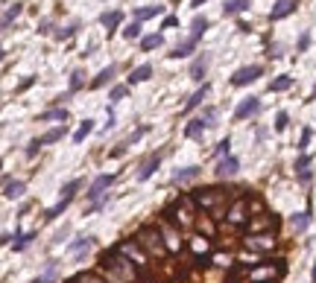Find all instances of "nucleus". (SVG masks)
Returning a JSON list of instances; mask_svg holds the SVG:
<instances>
[{"label":"nucleus","mask_w":316,"mask_h":283,"mask_svg":"<svg viewBox=\"0 0 316 283\" xmlns=\"http://www.w3.org/2000/svg\"><path fill=\"white\" fill-rule=\"evenodd\" d=\"M100 271L108 274L111 283H143V274H147V271H140L129 257H123L117 248L105 251L103 257H100Z\"/></svg>","instance_id":"1"},{"label":"nucleus","mask_w":316,"mask_h":283,"mask_svg":"<svg viewBox=\"0 0 316 283\" xmlns=\"http://www.w3.org/2000/svg\"><path fill=\"white\" fill-rule=\"evenodd\" d=\"M164 219H170L176 228H190V225H196V216H199V207H196V199H193V193H182L179 199L161 213Z\"/></svg>","instance_id":"2"},{"label":"nucleus","mask_w":316,"mask_h":283,"mask_svg":"<svg viewBox=\"0 0 316 283\" xmlns=\"http://www.w3.org/2000/svg\"><path fill=\"white\" fill-rule=\"evenodd\" d=\"M135 239L140 242V248H143L150 257H167V254H170V248H167V242H164L158 225H143L138 234H135Z\"/></svg>","instance_id":"3"},{"label":"nucleus","mask_w":316,"mask_h":283,"mask_svg":"<svg viewBox=\"0 0 316 283\" xmlns=\"http://www.w3.org/2000/svg\"><path fill=\"white\" fill-rule=\"evenodd\" d=\"M193 199H196V207L202 213H220L225 204H228V190L222 187H202L193 193Z\"/></svg>","instance_id":"4"},{"label":"nucleus","mask_w":316,"mask_h":283,"mask_svg":"<svg viewBox=\"0 0 316 283\" xmlns=\"http://www.w3.org/2000/svg\"><path fill=\"white\" fill-rule=\"evenodd\" d=\"M117 251H120L123 257L132 260V263H135V266H138L140 271H147V269H150V254H147V251L140 248L138 239H123V242L117 245Z\"/></svg>","instance_id":"5"},{"label":"nucleus","mask_w":316,"mask_h":283,"mask_svg":"<svg viewBox=\"0 0 316 283\" xmlns=\"http://www.w3.org/2000/svg\"><path fill=\"white\" fill-rule=\"evenodd\" d=\"M225 219H228V225H249V199L246 196H240V199H234L232 204H228V210H225Z\"/></svg>","instance_id":"6"},{"label":"nucleus","mask_w":316,"mask_h":283,"mask_svg":"<svg viewBox=\"0 0 316 283\" xmlns=\"http://www.w3.org/2000/svg\"><path fill=\"white\" fill-rule=\"evenodd\" d=\"M158 231H161L164 242H167L170 251H179V248L185 245V242H182V234H179V228H176L170 219H164V216H161V219H158Z\"/></svg>","instance_id":"7"},{"label":"nucleus","mask_w":316,"mask_h":283,"mask_svg":"<svg viewBox=\"0 0 316 283\" xmlns=\"http://www.w3.org/2000/svg\"><path fill=\"white\" fill-rule=\"evenodd\" d=\"M243 242H246L249 251H255V254H267V251L275 248V236H272V234H249Z\"/></svg>","instance_id":"8"},{"label":"nucleus","mask_w":316,"mask_h":283,"mask_svg":"<svg viewBox=\"0 0 316 283\" xmlns=\"http://www.w3.org/2000/svg\"><path fill=\"white\" fill-rule=\"evenodd\" d=\"M261 73H264V67H261V64H246V67H240V70H234L232 85H234V88H243V85L255 82Z\"/></svg>","instance_id":"9"},{"label":"nucleus","mask_w":316,"mask_h":283,"mask_svg":"<svg viewBox=\"0 0 316 283\" xmlns=\"http://www.w3.org/2000/svg\"><path fill=\"white\" fill-rule=\"evenodd\" d=\"M272 228H275V219L269 213H257L249 222V234H272Z\"/></svg>","instance_id":"10"},{"label":"nucleus","mask_w":316,"mask_h":283,"mask_svg":"<svg viewBox=\"0 0 316 283\" xmlns=\"http://www.w3.org/2000/svg\"><path fill=\"white\" fill-rule=\"evenodd\" d=\"M111 184H114V175H111V172L97 175V178L91 181V187H88V193H85V196H88V199H100V196H103V190H108Z\"/></svg>","instance_id":"11"},{"label":"nucleus","mask_w":316,"mask_h":283,"mask_svg":"<svg viewBox=\"0 0 316 283\" xmlns=\"http://www.w3.org/2000/svg\"><path fill=\"white\" fill-rule=\"evenodd\" d=\"M208 64H211V53H199L196 59H193V64H190V73L187 76L193 82H202V76L208 73Z\"/></svg>","instance_id":"12"},{"label":"nucleus","mask_w":316,"mask_h":283,"mask_svg":"<svg viewBox=\"0 0 316 283\" xmlns=\"http://www.w3.org/2000/svg\"><path fill=\"white\" fill-rule=\"evenodd\" d=\"M257 111H261V99H257V96H249V99H243L240 105L234 108V120H246V117H255Z\"/></svg>","instance_id":"13"},{"label":"nucleus","mask_w":316,"mask_h":283,"mask_svg":"<svg viewBox=\"0 0 316 283\" xmlns=\"http://www.w3.org/2000/svg\"><path fill=\"white\" fill-rule=\"evenodd\" d=\"M240 172V161L234 158V155H225V158H220L217 161V175L220 178H232Z\"/></svg>","instance_id":"14"},{"label":"nucleus","mask_w":316,"mask_h":283,"mask_svg":"<svg viewBox=\"0 0 316 283\" xmlns=\"http://www.w3.org/2000/svg\"><path fill=\"white\" fill-rule=\"evenodd\" d=\"M196 44L199 41L190 36V38H185V41H179V44L173 47V53H167V56H170V59H185V56H190V53L196 50Z\"/></svg>","instance_id":"15"},{"label":"nucleus","mask_w":316,"mask_h":283,"mask_svg":"<svg viewBox=\"0 0 316 283\" xmlns=\"http://www.w3.org/2000/svg\"><path fill=\"white\" fill-rule=\"evenodd\" d=\"M293 12H296V0H278L272 6V12H269V21H281V18H287Z\"/></svg>","instance_id":"16"},{"label":"nucleus","mask_w":316,"mask_h":283,"mask_svg":"<svg viewBox=\"0 0 316 283\" xmlns=\"http://www.w3.org/2000/svg\"><path fill=\"white\" fill-rule=\"evenodd\" d=\"M158 164H161V155H147L143 164H140V169H138V181H147V178L158 169Z\"/></svg>","instance_id":"17"},{"label":"nucleus","mask_w":316,"mask_h":283,"mask_svg":"<svg viewBox=\"0 0 316 283\" xmlns=\"http://www.w3.org/2000/svg\"><path fill=\"white\" fill-rule=\"evenodd\" d=\"M196 228L202 236H208V239H214L217 236V225H214V216H208V213H199L196 216Z\"/></svg>","instance_id":"18"},{"label":"nucleus","mask_w":316,"mask_h":283,"mask_svg":"<svg viewBox=\"0 0 316 283\" xmlns=\"http://www.w3.org/2000/svg\"><path fill=\"white\" fill-rule=\"evenodd\" d=\"M23 190H26V184H23V181H12L9 175L3 178V196H6V199H21Z\"/></svg>","instance_id":"19"},{"label":"nucleus","mask_w":316,"mask_h":283,"mask_svg":"<svg viewBox=\"0 0 316 283\" xmlns=\"http://www.w3.org/2000/svg\"><path fill=\"white\" fill-rule=\"evenodd\" d=\"M100 24H103L105 29H108V36H111L117 26L123 24V12H120V9H114V12H103L100 15Z\"/></svg>","instance_id":"20"},{"label":"nucleus","mask_w":316,"mask_h":283,"mask_svg":"<svg viewBox=\"0 0 316 283\" xmlns=\"http://www.w3.org/2000/svg\"><path fill=\"white\" fill-rule=\"evenodd\" d=\"M249 6H252V0H225V3H222V15H225V18H232V15L246 12Z\"/></svg>","instance_id":"21"},{"label":"nucleus","mask_w":316,"mask_h":283,"mask_svg":"<svg viewBox=\"0 0 316 283\" xmlns=\"http://www.w3.org/2000/svg\"><path fill=\"white\" fill-rule=\"evenodd\" d=\"M199 175H202L199 166H185V169H176L173 184H187V181H193V178H199Z\"/></svg>","instance_id":"22"},{"label":"nucleus","mask_w":316,"mask_h":283,"mask_svg":"<svg viewBox=\"0 0 316 283\" xmlns=\"http://www.w3.org/2000/svg\"><path fill=\"white\" fill-rule=\"evenodd\" d=\"M208 129V126H205V123H202V120H187V126H185V137L187 140H199V137H202V131Z\"/></svg>","instance_id":"23"},{"label":"nucleus","mask_w":316,"mask_h":283,"mask_svg":"<svg viewBox=\"0 0 316 283\" xmlns=\"http://www.w3.org/2000/svg\"><path fill=\"white\" fill-rule=\"evenodd\" d=\"M155 15H164V6H138V9L132 12V18H135V21H150Z\"/></svg>","instance_id":"24"},{"label":"nucleus","mask_w":316,"mask_h":283,"mask_svg":"<svg viewBox=\"0 0 316 283\" xmlns=\"http://www.w3.org/2000/svg\"><path fill=\"white\" fill-rule=\"evenodd\" d=\"M208 94H211V85H208V82H202V88H199L196 94H193V96H190V99L185 102V111H193L196 105H202V99H205Z\"/></svg>","instance_id":"25"},{"label":"nucleus","mask_w":316,"mask_h":283,"mask_svg":"<svg viewBox=\"0 0 316 283\" xmlns=\"http://www.w3.org/2000/svg\"><path fill=\"white\" fill-rule=\"evenodd\" d=\"M208 26H211V21H208V18H205V15H196V18H193V24H190V29H193L190 36H193V38L199 41V38H202L205 32H208Z\"/></svg>","instance_id":"26"},{"label":"nucleus","mask_w":316,"mask_h":283,"mask_svg":"<svg viewBox=\"0 0 316 283\" xmlns=\"http://www.w3.org/2000/svg\"><path fill=\"white\" fill-rule=\"evenodd\" d=\"M150 76H152V64H140V67H135V70H132L129 85H140V82H147Z\"/></svg>","instance_id":"27"},{"label":"nucleus","mask_w":316,"mask_h":283,"mask_svg":"<svg viewBox=\"0 0 316 283\" xmlns=\"http://www.w3.org/2000/svg\"><path fill=\"white\" fill-rule=\"evenodd\" d=\"M158 47H164V36H161V32L140 38V50H143V53H150V50H158Z\"/></svg>","instance_id":"28"},{"label":"nucleus","mask_w":316,"mask_h":283,"mask_svg":"<svg viewBox=\"0 0 316 283\" xmlns=\"http://www.w3.org/2000/svg\"><path fill=\"white\" fill-rule=\"evenodd\" d=\"M62 137H65V126H56V129L44 131V134L38 137V146H47V143H59Z\"/></svg>","instance_id":"29"},{"label":"nucleus","mask_w":316,"mask_h":283,"mask_svg":"<svg viewBox=\"0 0 316 283\" xmlns=\"http://www.w3.org/2000/svg\"><path fill=\"white\" fill-rule=\"evenodd\" d=\"M47 120H59V123L65 126L68 111H65V108H50V111H41V114H38V123H47Z\"/></svg>","instance_id":"30"},{"label":"nucleus","mask_w":316,"mask_h":283,"mask_svg":"<svg viewBox=\"0 0 316 283\" xmlns=\"http://www.w3.org/2000/svg\"><path fill=\"white\" fill-rule=\"evenodd\" d=\"M114 73H117V64H108L105 70H100V76L91 82V88H94V91H97V88H103L105 82H111V79H114Z\"/></svg>","instance_id":"31"},{"label":"nucleus","mask_w":316,"mask_h":283,"mask_svg":"<svg viewBox=\"0 0 316 283\" xmlns=\"http://www.w3.org/2000/svg\"><path fill=\"white\" fill-rule=\"evenodd\" d=\"M290 225H293V231H307V225H310V210H302V213H296L290 219Z\"/></svg>","instance_id":"32"},{"label":"nucleus","mask_w":316,"mask_h":283,"mask_svg":"<svg viewBox=\"0 0 316 283\" xmlns=\"http://www.w3.org/2000/svg\"><path fill=\"white\" fill-rule=\"evenodd\" d=\"M68 204H70V199H59L56 204H53V207H50V210L44 213V219H47V222H53V219H59L62 213L68 210Z\"/></svg>","instance_id":"33"},{"label":"nucleus","mask_w":316,"mask_h":283,"mask_svg":"<svg viewBox=\"0 0 316 283\" xmlns=\"http://www.w3.org/2000/svg\"><path fill=\"white\" fill-rule=\"evenodd\" d=\"M68 283H108V280H103L97 271H79L76 277H70Z\"/></svg>","instance_id":"34"},{"label":"nucleus","mask_w":316,"mask_h":283,"mask_svg":"<svg viewBox=\"0 0 316 283\" xmlns=\"http://www.w3.org/2000/svg\"><path fill=\"white\" fill-rule=\"evenodd\" d=\"M91 131H94V120H82L79 129L73 131V143H82L85 137H88V134H91Z\"/></svg>","instance_id":"35"},{"label":"nucleus","mask_w":316,"mask_h":283,"mask_svg":"<svg viewBox=\"0 0 316 283\" xmlns=\"http://www.w3.org/2000/svg\"><path fill=\"white\" fill-rule=\"evenodd\" d=\"M91 245H94L91 236H82V239H76V242H70L68 251H70V254H85V251H88Z\"/></svg>","instance_id":"36"},{"label":"nucleus","mask_w":316,"mask_h":283,"mask_svg":"<svg viewBox=\"0 0 316 283\" xmlns=\"http://www.w3.org/2000/svg\"><path fill=\"white\" fill-rule=\"evenodd\" d=\"M21 12H23V6H21V3L9 6V9H6V15H3V29H9V26H12V21H15V18H18Z\"/></svg>","instance_id":"37"},{"label":"nucleus","mask_w":316,"mask_h":283,"mask_svg":"<svg viewBox=\"0 0 316 283\" xmlns=\"http://www.w3.org/2000/svg\"><path fill=\"white\" fill-rule=\"evenodd\" d=\"M33 239H35L33 231H30V234H15V242H12V248H15V251H23V248L30 245Z\"/></svg>","instance_id":"38"},{"label":"nucleus","mask_w":316,"mask_h":283,"mask_svg":"<svg viewBox=\"0 0 316 283\" xmlns=\"http://www.w3.org/2000/svg\"><path fill=\"white\" fill-rule=\"evenodd\" d=\"M82 88H85V73L73 70L70 73V94H76V91H82Z\"/></svg>","instance_id":"39"},{"label":"nucleus","mask_w":316,"mask_h":283,"mask_svg":"<svg viewBox=\"0 0 316 283\" xmlns=\"http://www.w3.org/2000/svg\"><path fill=\"white\" fill-rule=\"evenodd\" d=\"M290 85H293L290 76H278V79H272V82H269V94H275V91H287Z\"/></svg>","instance_id":"40"},{"label":"nucleus","mask_w":316,"mask_h":283,"mask_svg":"<svg viewBox=\"0 0 316 283\" xmlns=\"http://www.w3.org/2000/svg\"><path fill=\"white\" fill-rule=\"evenodd\" d=\"M190 248H193V254L208 251V236H193V239H190Z\"/></svg>","instance_id":"41"},{"label":"nucleus","mask_w":316,"mask_h":283,"mask_svg":"<svg viewBox=\"0 0 316 283\" xmlns=\"http://www.w3.org/2000/svg\"><path fill=\"white\" fill-rule=\"evenodd\" d=\"M199 120H202V123H205V126H217V123H214V120H217V108H202V114H199Z\"/></svg>","instance_id":"42"},{"label":"nucleus","mask_w":316,"mask_h":283,"mask_svg":"<svg viewBox=\"0 0 316 283\" xmlns=\"http://www.w3.org/2000/svg\"><path fill=\"white\" fill-rule=\"evenodd\" d=\"M126 94H129V85H114V88H111V94H108V99H111V102H120Z\"/></svg>","instance_id":"43"},{"label":"nucleus","mask_w":316,"mask_h":283,"mask_svg":"<svg viewBox=\"0 0 316 283\" xmlns=\"http://www.w3.org/2000/svg\"><path fill=\"white\" fill-rule=\"evenodd\" d=\"M138 36H140V21H132V24L123 29V38H126V41H132V38H138Z\"/></svg>","instance_id":"44"},{"label":"nucleus","mask_w":316,"mask_h":283,"mask_svg":"<svg viewBox=\"0 0 316 283\" xmlns=\"http://www.w3.org/2000/svg\"><path fill=\"white\" fill-rule=\"evenodd\" d=\"M287 120H290V117H287V111H278V114H275V131L287 129Z\"/></svg>","instance_id":"45"},{"label":"nucleus","mask_w":316,"mask_h":283,"mask_svg":"<svg viewBox=\"0 0 316 283\" xmlns=\"http://www.w3.org/2000/svg\"><path fill=\"white\" fill-rule=\"evenodd\" d=\"M228 149H232V140H228V137L217 143V155H220V158H225V155H228Z\"/></svg>","instance_id":"46"},{"label":"nucleus","mask_w":316,"mask_h":283,"mask_svg":"<svg viewBox=\"0 0 316 283\" xmlns=\"http://www.w3.org/2000/svg\"><path fill=\"white\" fill-rule=\"evenodd\" d=\"M310 137H313V129H304V131H302V140H299V149H302V152L307 149V143H310Z\"/></svg>","instance_id":"47"},{"label":"nucleus","mask_w":316,"mask_h":283,"mask_svg":"<svg viewBox=\"0 0 316 283\" xmlns=\"http://www.w3.org/2000/svg\"><path fill=\"white\" fill-rule=\"evenodd\" d=\"M307 166H310V155H302V158L296 161V169H299V172H307Z\"/></svg>","instance_id":"48"},{"label":"nucleus","mask_w":316,"mask_h":283,"mask_svg":"<svg viewBox=\"0 0 316 283\" xmlns=\"http://www.w3.org/2000/svg\"><path fill=\"white\" fill-rule=\"evenodd\" d=\"M170 26H179V18H176V15H167L161 21V29H170Z\"/></svg>","instance_id":"49"},{"label":"nucleus","mask_w":316,"mask_h":283,"mask_svg":"<svg viewBox=\"0 0 316 283\" xmlns=\"http://www.w3.org/2000/svg\"><path fill=\"white\" fill-rule=\"evenodd\" d=\"M143 134H147V126H140L138 131H132V134H129V143H138L140 137H143Z\"/></svg>","instance_id":"50"},{"label":"nucleus","mask_w":316,"mask_h":283,"mask_svg":"<svg viewBox=\"0 0 316 283\" xmlns=\"http://www.w3.org/2000/svg\"><path fill=\"white\" fill-rule=\"evenodd\" d=\"M70 36H73V26H65V29H59V32H56L59 41H62V38H70Z\"/></svg>","instance_id":"51"},{"label":"nucleus","mask_w":316,"mask_h":283,"mask_svg":"<svg viewBox=\"0 0 316 283\" xmlns=\"http://www.w3.org/2000/svg\"><path fill=\"white\" fill-rule=\"evenodd\" d=\"M307 44H310V36H307V32H302V38H299V53H302V50H307Z\"/></svg>","instance_id":"52"},{"label":"nucleus","mask_w":316,"mask_h":283,"mask_svg":"<svg viewBox=\"0 0 316 283\" xmlns=\"http://www.w3.org/2000/svg\"><path fill=\"white\" fill-rule=\"evenodd\" d=\"M310 283H316V263H313V271H310Z\"/></svg>","instance_id":"53"},{"label":"nucleus","mask_w":316,"mask_h":283,"mask_svg":"<svg viewBox=\"0 0 316 283\" xmlns=\"http://www.w3.org/2000/svg\"><path fill=\"white\" fill-rule=\"evenodd\" d=\"M202 3H205V0H190V6H202Z\"/></svg>","instance_id":"54"},{"label":"nucleus","mask_w":316,"mask_h":283,"mask_svg":"<svg viewBox=\"0 0 316 283\" xmlns=\"http://www.w3.org/2000/svg\"><path fill=\"white\" fill-rule=\"evenodd\" d=\"M255 283H267V280H255Z\"/></svg>","instance_id":"55"}]
</instances>
